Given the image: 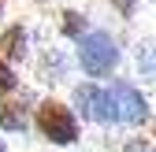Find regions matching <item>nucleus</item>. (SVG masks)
<instances>
[{
  "label": "nucleus",
  "mask_w": 156,
  "mask_h": 152,
  "mask_svg": "<svg viewBox=\"0 0 156 152\" xmlns=\"http://www.w3.org/2000/svg\"><path fill=\"white\" fill-rule=\"evenodd\" d=\"M126 152H152V148H149V145H130Z\"/></svg>",
  "instance_id": "10"
},
{
  "label": "nucleus",
  "mask_w": 156,
  "mask_h": 152,
  "mask_svg": "<svg viewBox=\"0 0 156 152\" xmlns=\"http://www.w3.org/2000/svg\"><path fill=\"white\" fill-rule=\"evenodd\" d=\"M78 63L89 78H104L119 67V45H115V37L104 33V30H89L78 37Z\"/></svg>",
  "instance_id": "1"
},
{
  "label": "nucleus",
  "mask_w": 156,
  "mask_h": 152,
  "mask_svg": "<svg viewBox=\"0 0 156 152\" xmlns=\"http://www.w3.org/2000/svg\"><path fill=\"white\" fill-rule=\"evenodd\" d=\"M0 130H8V134H23L26 130L23 104H0Z\"/></svg>",
  "instance_id": "6"
},
{
  "label": "nucleus",
  "mask_w": 156,
  "mask_h": 152,
  "mask_svg": "<svg viewBox=\"0 0 156 152\" xmlns=\"http://www.w3.org/2000/svg\"><path fill=\"white\" fill-rule=\"evenodd\" d=\"M82 30H86V19L78 15V11H63V33L78 41V37H82Z\"/></svg>",
  "instance_id": "7"
},
{
  "label": "nucleus",
  "mask_w": 156,
  "mask_h": 152,
  "mask_svg": "<svg viewBox=\"0 0 156 152\" xmlns=\"http://www.w3.org/2000/svg\"><path fill=\"white\" fill-rule=\"evenodd\" d=\"M115 4H119V11H123V15H130V11H134V0H115Z\"/></svg>",
  "instance_id": "9"
},
{
  "label": "nucleus",
  "mask_w": 156,
  "mask_h": 152,
  "mask_svg": "<svg viewBox=\"0 0 156 152\" xmlns=\"http://www.w3.org/2000/svg\"><path fill=\"white\" fill-rule=\"evenodd\" d=\"M34 123H37V130H41V137H48L52 145H74L78 141V119L60 100H41Z\"/></svg>",
  "instance_id": "2"
},
{
  "label": "nucleus",
  "mask_w": 156,
  "mask_h": 152,
  "mask_svg": "<svg viewBox=\"0 0 156 152\" xmlns=\"http://www.w3.org/2000/svg\"><path fill=\"white\" fill-rule=\"evenodd\" d=\"M0 152H8V145H4V141H0Z\"/></svg>",
  "instance_id": "11"
},
{
  "label": "nucleus",
  "mask_w": 156,
  "mask_h": 152,
  "mask_svg": "<svg viewBox=\"0 0 156 152\" xmlns=\"http://www.w3.org/2000/svg\"><path fill=\"white\" fill-rule=\"evenodd\" d=\"M74 104H78V111H82V119H89V123H97V126H108V123H115L112 119V100H108V89H101V85H78L74 89Z\"/></svg>",
  "instance_id": "4"
},
{
  "label": "nucleus",
  "mask_w": 156,
  "mask_h": 152,
  "mask_svg": "<svg viewBox=\"0 0 156 152\" xmlns=\"http://www.w3.org/2000/svg\"><path fill=\"white\" fill-rule=\"evenodd\" d=\"M26 45H30L26 30H23V26H8L4 33H0V60H4L8 67L19 63V60L26 56Z\"/></svg>",
  "instance_id": "5"
},
{
  "label": "nucleus",
  "mask_w": 156,
  "mask_h": 152,
  "mask_svg": "<svg viewBox=\"0 0 156 152\" xmlns=\"http://www.w3.org/2000/svg\"><path fill=\"white\" fill-rule=\"evenodd\" d=\"M0 8H4V0H0Z\"/></svg>",
  "instance_id": "12"
},
{
  "label": "nucleus",
  "mask_w": 156,
  "mask_h": 152,
  "mask_svg": "<svg viewBox=\"0 0 156 152\" xmlns=\"http://www.w3.org/2000/svg\"><path fill=\"white\" fill-rule=\"evenodd\" d=\"M15 89H19V78H15V71H11L4 60H0V93L8 97V93H15Z\"/></svg>",
  "instance_id": "8"
},
{
  "label": "nucleus",
  "mask_w": 156,
  "mask_h": 152,
  "mask_svg": "<svg viewBox=\"0 0 156 152\" xmlns=\"http://www.w3.org/2000/svg\"><path fill=\"white\" fill-rule=\"evenodd\" d=\"M108 100H112V119L115 123H126V126L149 123V100L141 97V89H134L130 82H112Z\"/></svg>",
  "instance_id": "3"
}]
</instances>
